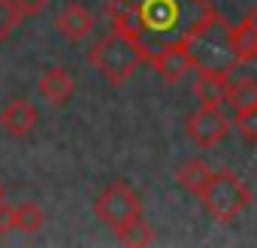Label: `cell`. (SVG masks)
Instances as JSON below:
<instances>
[{
	"mask_svg": "<svg viewBox=\"0 0 257 248\" xmlns=\"http://www.w3.org/2000/svg\"><path fill=\"white\" fill-rule=\"evenodd\" d=\"M230 49L236 55V64L257 61V28L248 19H242L239 25H230Z\"/></svg>",
	"mask_w": 257,
	"mask_h": 248,
	"instance_id": "obj_12",
	"label": "cell"
},
{
	"mask_svg": "<svg viewBox=\"0 0 257 248\" xmlns=\"http://www.w3.org/2000/svg\"><path fill=\"white\" fill-rule=\"evenodd\" d=\"M115 236H118L121 245H134V248H140V245H152V242L158 239V236H155V227L146 221V215H137V218L127 221V224L115 227Z\"/></svg>",
	"mask_w": 257,
	"mask_h": 248,
	"instance_id": "obj_13",
	"label": "cell"
},
{
	"mask_svg": "<svg viewBox=\"0 0 257 248\" xmlns=\"http://www.w3.org/2000/svg\"><path fill=\"white\" fill-rule=\"evenodd\" d=\"M13 230V209L7 203H0V233H7Z\"/></svg>",
	"mask_w": 257,
	"mask_h": 248,
	"instance_id": "obj_20",
	"label": "cell"
},
{
	"mask_svg": "<svg viewBox=\"0 0 257 248\" xmlns=\"http://www.w3.org/2000/svg\"><path fill=\"white\" fill-rule=\"evenodd\" d=\"M227 85H230V76L227 73H215V70H197V79H194V94L200 103H215V106H224L227 103Z\"/></svg>",
	"mask_w": 257,
	"mask_h": 248,
	"instance_id": "obj_11",
	"label": "cell"
},
{
	"mask_svg": "<svg viewBox=\"0 0 257 248\" xmlns=\"http://www.w3.org/2000/svg\"><path fill=\"white\" fill-rule=\"evenodd\" d=\"M212 13L215 7L209 0H112L106 7L112 31L137 40L146 61L161 46L188 40V34Z\"/></svg>",
	"mask_w": 257,
	"mask_h": 248,
	"instance_id": "obj_1",
	"label": "cell"
},
{
	"mask_svg": "<svg viewBox=\"0 0 257 248\" xmlns=\"http://www.w3.org/2000/svg\"><path fill=\"white\" fill-rule=\"evenodd\" d=\"M55 28L61 31L64 40H70V43H82V40L94 31V16H91V10H88L85 4H67V7L58 13Z\"/></svg>",
	"mask_w": 257,
	"mask_h": 248,
	"instance_id": "obj_9",
	"label": "cell"
},
{
	"mask_svg": "<svg viewBox=\"0 0 257 248\" xmlns=\"http://www.w3.org/2000/svg\"><path fill=\"white\" fill-rule=\"evenodd\" d=\"M245 19H248V22H251V25H254V28H257V7H254V10H251V13H248V16H245Z\"/></svg>",
	"mask_w": 257,
	"mask_h": 248,
	"instance_id": "obj_21",
	"label": "cell"
},
{
	"mask_svg": "<svg viewBox=\"0 0 257 248\" xmlns=\"http://www.w3.org/2000/svg\"><path fill=\"white\" fill-rule=\"evenodd\" d=\"M0 242H4V239H0Z\"/></svg>",
	"mask_w": 257,
	"mask_h": 248,
	"instance_id": "obj_23",
	"label": "cell"
},
{
	"mask_svg": "<svg viewBox=\"0 0 257 248\" xmlns=\"http://www.w3.org/2000/svg\"><path fill=\"white\" fill-rule=\"evenodd\" d=\"M0 203H4V182H0Z\"/></svg>",
	"mask_w": 257,
	"mask_h": 248,
	"instance_id": "obj_22",
	"label": "cell"
},
{
	"mask_svg": "<svg viewBox=\"0 0 257 248\" xmlns=\"http://www.w3.org/2000/svg\"><path fill=\"white\" fill-rule=\"evenodd\" d=\"M200 203L206 206V212H209L215 221L230 224V221H236V218L248 209V203H251V188H248L245 179H242L239 173H233V170H218V173L212 170L206 188L200 191Z\"/></svg>",
	"mask_w": 257,
	"mask_h": 248,
	"instance_id": "obj_4",
	"label": "cell"
},
{
	"mask_svg": "<svg viewBox=\"0 0 257 248\" xmlns=\"http://www.w3.org/2000/svg\"><path fill=\"white\" fill-rule=\"evenodd\" d=\"M88 61L109 85H124L137 73L140 64H146V55L137 46V40L124 37L121 31H109L91 46Z\"/></svg>",
	"mask_w": 257,
	"mask_h": 248,
	"instance_id": "obj_2",
	"label": "cell"
},
{
	"mask_svg": "<svg viewBox=\"0 0 257 248\" xmlns=\"http://www.w3.org/2000/svg\"><path fill=\"white\" fill-rule=\"evenodd\" d=\"M22 16L16 10V0H0V43H7L10 34L19 28Z\"/></svg>",
	"mask_w": 257,
	"mask_h": 248,
	"instance_id": "obj_18",
	"label": "cell"
},
{
	"mask_svg": "<svg viewBox=\"0 0 257 248\" xmlns=\"http://www.w3.org/2000/svg\"><path fill=\"white\" fill-rule=\"evenodd\" d=\"M40 94L55 103V106H64L70 103V97L76 94V79L67 67H49L43 76H40Z\"/></svg>",
	"mask_w": 257,
	"mask_h": 248,
	"instance_id": "obj_10",
	"label": "cell"
},
{
	"mask_svg": "<svg viewBox=\"0 0 257 248\" xmlns=\"http://www.w3.org/2000/svg\"><path fill=\"white\" fill-rule=\"evenodd\" d=\"M188 137L200 146V149H215L227 140L230 134V118L224 115L221 106L215 103H200V109H194L185 121Z\"/></svg>",
	"mask_w": 257,
	"mask_h": 248,
	"instance_id": "obj_6",
	"label": "cell"
},
{
	"mask_svg": "<svg viewBox=\"0 0 257 248\" xmlns=\"http://www.w3.org/2000/svg\"><path fill=\"white\" fill-rule=\"evenodd\" d=\"M94 215L106 224V227H121V224H127L131 218H137V215H143V200H140V194L127 185L124 179H115V182H109L103 191H100V197L94 200Z\"/></svg>",
	"mask_w": 257,
	"mask_h": 248,
	"instance_id": "obj_5",
	"label": "cell"
},
{
	"mask_svg": "<svg viewBox=\"0 0 257 248\" xmlns=\"http://www.w3.org/2000/svg\"><path fill=\"white\" fill-rule=\"evenodd\" d=\"M43 227V209L37 203H22L13 209V230L19 233H37Z\"/></svg>",
	"mask_w": 257,
	"mask_h": 248,
	"instance_id": "obj_16",
	"label": "cell"
},
{
	"mask_svg": "<svg viewBox=\"0 0 257 248\" xmlns=\"http://www.w3.org/2000/svg\"><path fill=\"white\" fill-rule=\"evenodd\" d=\"M46 7H49V0H16V10H19L22 19H34V16H40Z\"/></svg>",
	"mask_w": 257,
	"mask_h": 248,
	"instance_id": "obj_19",
	"label": "cell"
},
{
	"mask_svg": "<svg viewBox=\"0 0 257 248\" xmlns=\"http://www.w3.org/2000/svg\"><path fill=\"white\" fill-rule=\"evenodd\" d=\"M233 128H236V134H239L242 143L257 146V106L254 109H245V112H236Z\"/></svg>",
	"mask_w": 257,
	"mask_h": 248,
	"instance_id": "obj_17",
	"label": "cell"
},
{
	"mask_svg": "<svg viewBox=\"0 0 257 248\" xmlns=\"http://www.w3.org/2000/svg\"><path fill=\"white\" fill-rule=\"evenodd\" d=\"M209 176H212V170H209L206 161H185V164L176 170V182H179L188 194H194V197H200V191L206 188Z\"/></svg>",
	"mask_w": 257,
	"mask_h": 248,
	"instance_id": "obj_14",
	"label": "cell"
},
{
	"mask_svg": "<svg viewBox=\"0 0 257 248\" xmlns=\"http://www.w3.org/2000/svg\"><path fill=\"white\" fill-rule=\"evenodd\" d=\"M164 82H179L185 79L191 70H194V58H191V49H188V40H179V43H170V46H161L158 52L149 55L146 61Z\"/></svg>",
	"mask_w": 257,
	"mask_h": 248,
	"instance_id": "obj_7",
	"label": "cell"
},
{
	"mask_svg": "<svg viewBox=\"0 0 257 248\" xmlns=\"http://www.w3.org/2000/svg\"><path fill=\"white\" fill-rule=\"evenodd\" d=\"M188 49L194 58V70H215L230 76L236 67V55L230 49V25L218 13H212L188 34Z\"/></svg>",
	"mask_w": 257,
	"mask_h": 248,
	"instance_id": "obj_3",
	"label": "cell"
},
{
	"mask_svg": "<svg viewBox=\"0 0 257 248\" xmlns=\"http://www.w3.org/2000/svg\"><path fill=\"white\" fill-rule=\"evenodd\" d=\"M227 103L233 106V112H245L257 106V79L242 76V79H230L227 85Z\"/></svg>",
	"mask_w": 257,
	"mask_h": 248,
	"instance_id": "obj_15",
	"label": "cell"
},
{
	"mask_svg": "<svg viewBox=\"0 0 257 248\" xmlns=\"http://www.w3.org/2000/svg\"><path fill=\"white\" fill-rule=\"evenodd\" d=\"M37 121H40V112L28 97H13L0 109V128L10 137H28L37 128Z\"/></svg>",
	"mask_w": 257,
	"mask_h": 248,
	"instance_id": "obj_8",
	"label": "cell"
}]
</instances>
